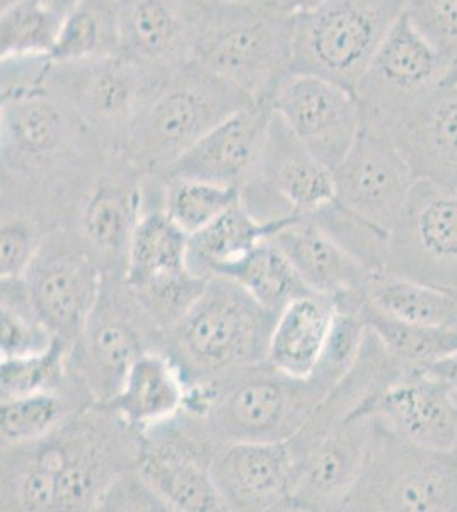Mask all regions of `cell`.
<instances>
[{
    "instance_id": "22",
    "label": "cell",
    "mask_w": 457,
    "mask_h": 512,
    "mask_svg": "<svg viewBox=\"0 0 457 512\" xmlns=\"http://www.w3.org/2000/svg\"><path fill=\"white\" fill-rule=\"evenodd\" d=\"M296 470L290 441L222 444L212 460L226 511H289Z\"/></svg>"
},
{
    "instance_id": "3",
    "label": "cell",
    "mask_w": 457,
    "mask_h": 512,
    "mask_svg": "<svg viewBox=\"0 0 457 512\" xmlns=\"http://www.w3.org/2000/svg\"><path fill=\"white\" fill-rule=\"evenodd\" d=\"M278 313L258 303L238 282L210 277L185 315L164 335L162 352L188 386L267 361Z\"/></svg>"
},
{
    "instance_id": "7",
    "label": "cell",
    "mask_w": 457,
    "mask_h": 512,
    "mask_svg": "<svg viewBox=\"0 0 457 512\" xmlns=\"http://www.w3.org/2000/svg\"><path fill=\"white\" fill-rule=\"evenodd\" d=\"M405 11L406 0H321L292 14V74L323 77L357 93Z\"/></svg>"
},
{
    "instance_id": "6",
    "label": "cell",
    "mask_w": 457,
    "mask_h": 512,
    "mask_svg": "<svg viewBox=\"0 0 457 512\" xmlns=\"http://www.w3.org/2000/svg\"><path fill=\"white\" fill-rule=\"evenodd\" d=\"M294 18L284 7H203L195 62L231 82L255 103L272 101L292 74Z\"/></svg>"
},
{
    "instance_id": "12",
    "label": "cell",
    "mask_w": 457,
    "mask_h": 512,
    "mask_svg": "<svg viewBox=\"0 0 457 512\" xmlns=\"http://www.w3.org/2000/svg\"><path fill=\"white\" fill-rule=\"evenodd\" d=\"M451 64L403 14L357 88L362 125L389 134L444 84Z\"/></svg>"
},
{
    "instance_id": "33",
    "label": "cell",
    "mask_w": 457,
    "mask_h": 512,
    "mask_svg": "<svg viewBox=\"0 0 457 512\" xmlns=\"http://www.w3.org/2000/svg\"><path fill=\"white\" fill-rule=\"evenodd\" d=\"M72 376V374H70ZM65 390L40 391L0 403L2 444H31L57 431L70 415L93 405V398L72 376Z\"/></svg>"
},
{
    "instance_id": "15",
    "label": "cell",
    "mask_w": 457,
    "mask_h": 512,
    "mask_svg": "<svg viewBox=\"0 0 457 512\" xmlns=\"http://www.w3.org/2000/svg\"><path fill=\"white\" fill-rule=\"evenodd\" d=\"M24 280L53 337L72 347L105 282L103 270L74 227H57L47 234Z\"/></svg>"
},
{
    "instance_id": "47",
    "label": "cell",
    "mask_w": 457,
    "mask_h": 512,
    "mask_svg": "<svg viewBox=\"0 0 457 512\" xmlns=\"http://www.w3.org/2000/svg\"><path fill=\"white\" fill-rule=\"evenodd\" d=\"M454 454H456V456H457V446H456V449H454Z\"/></svg>"
},
{
    "instance_id": "32",
    "label": "cell",
    "mask_w": 457,
    "mask_h": 512,
    "mask_svg": "<svg viewBox=\"0 0 457 512\" xmlns=\"http://www.w3.org/2000/svg\"><path fill=\"white\" fill-rule=\"evenodd\" d=\"M217 275L238 282L258 303L275 313H280L299 297L314 294L284 251L270 238L263 239L236 262L217 268L214 277Z\"/></svg>"
},
{
    "instance_id": "27",
    "label": "cell",
    "mask_w": 457,
    "mask_h": 512,
    "mask_svg": "<svg viewBox=\"0 0 457 512\" xmlns=\"http://www.w3.org/2000/svg\"><path fill=\"white\" fill-rule=\"evenodd\" d=\"M186 384L173 359L162 350L140 355L130 367L122 388L105 403L128 425L147 431L185 408Z\"/></svg>"
},
{
    "instance_id": "39",
    "label": "cell",
    "mask_w": 457,
    "mask_h": 512,
    "mask_svg": "<svg viewBox=\"0 0 457 512\" xmlns=\"http://www.w3.org/2000/svg\"><path fill=\"white\" fill-rule=\"evenodd\" d=\"M309 216L365 268L374 274L384 272L391 233L360 219L335 200Z\"/></svg>"
},
{
    "instance_id": "17",
    "label": "cell",
    "mask_w": 457,
    "mask_h": 512,
    "mask_svg": "<svg viewBox=\"0 0 457 512\" xmlns=\"http://www.w3.org/2000/svg\"><path fill=\"white\" fill-rule=\"evenodd\" d=\"M418 178L386 132L362 125L335 169V202L391 233Z\"/></svg>"
},
{
    "instance_id": "42",
    "label": "cell",
    "mask_w": 457,
    "mask_h": 512,
    "mask_svg": "<svg viewBox=\"0 0 457 512\" xmlns=\"http://www.w3.org/2000/svg\"><path fill=\"white\" fill-rule=\"evenodd\" d=\"M98 511L168 512L169 507L134 468L111 483L99 501Z\"/></svg>"
},
{
    "instance_id": "31",
    "label": "cell",
    "mask_w": 457,
    "mask_h": 512,
    "mask_svg": "<svg viewBox=\"0 0 457 512\" xmlns=\"http://www.w3.org/2000/svg\"><path fill=\"white\" fill-rule=\"evenodd\" d=\"M367 330L406 373L427 369L457 352V326L417 325L401 321L374 308L367 299L360 306Z\"/></svg>"
},
{
    "instance_id": "13",
    "label": "cell",
    "mask_w": 457,
    "mask_h": 512,
    "mask_svg": "<svg viewBox=\"0 0 457 512\" xmlns=\"http://www.w3.org/2000/svg\"><path fill=\"white\" fill-rule=\"evenodd\" d=\"M162 77L120 55L48 64V82L96 137L120 149Z\"/></svg>"
},
{
    "instance_id": "2",
    "label": "cell",
    "mask_w": 457,
    "mask_h": 512,
    "mask_svg": "<svg viewBox=\"0 0 457 512\" xmlns=\"http://www.w3.org/2000/svg\"><path fill=\"white\" fill-rule=\"evenodd\" d=\"M340 379L316 367L296 378L267 361L188 386L185 410L220 444L285 443L313 419Z\"/></svg>"
},
{
    "instance_id": "19",
    "label": "cell",
    "mask_w": 457,
    "mask_h": 512,
    "mask_svg": "<svg viewBox=\"0 0 457 512\" xmlns=\"http://www.w3.org/2000/svg\"><path fill=\"white\" fill-rule=\"evenodd\" d=\"M372 432L371 415H355L294 454L297 470L289 511H343L364 468Z\"/></svg>"
},
{
    "instance_id": "18",
    "label": "cell",
    "mask_w": 457,
    "mask_h": 512,
    "mask_svg": "<svg viewBox=\"0 0 457 512\" xmlns=\"http://www.w3.org/2000/svg\"><path fill=\"white\" fill-rule=\"evenodd\" d=\"M270 103L304 146L333 171L362 130L357 96L323 77L290 74Z\"/></svg>"
},
{
    "instance_id": "41",
    "label": "cell",
    "mask_w": 457,
    "mask_h": 512,
    "mask_svg": "<svg viewBox=\"0 0 457 512\" xmlns=\"http://www.w3.org/2000/svg\"><path fill=\"white\" fill-rule=\"evenodd\" d=\"M406 14L430 45L457 62V0H406Z\"/></svg>"
},
{
    "instance_id": "26",
    "label": "cell",
    "mask_w": 457,
    "mask_h": 512,
    "mask_svg": "<svg viewBox=\"0 0 457 512\" xmlns=\"http://www.w3.org/2000/svg\"><path fill=\"white\" fill-rule=\"evenodd\" d=\"M388 135L418 180L457 188V86H440Z\"/></svg>"
},
{
    "instance_id": "14",
    "label": "cell",
    "mask_w": 457,
    "mask_h": 512,
    "mask_svg": "<svg viewBox=\"0 0 457 512\" xmlns=\"http://www.w3.org/2000/svg\"><path fill=\"white\" fill-rule=\"evenodd\" d=\"M384 272L457 296V188L415 183L389 234Z\"/></svg>"
},
{
    "instance_id": "21",
    "label": "cell",
    "mask_w": 457,
    "mask_h": 512,
    "mask_svg": "<svg viewBox=\"0 0 457 512\" xmlns=\"http://www.w3.org/2000/svg\"><path fill=\"white\" fill-rule=\"evenodd\" d=\"M197 0H118L120 57L156 76L195 60Z\"/></svg>"
},
{
    "instance_id": "9",
    "label": "cell",
    "mask_w": 457,
    "mask_h": 512,
    "mask_svg": "<svg viewBox=\"0 0 457 512\" xmlns=\"http://www.w3.org/2000/svg\"><path fill=\"white\" fill-rule=\"evenodd\" d=\"M162 345L164 332L125 280L105 277L98 303L69 349V373L94 403H106L140 355L162 350Z\"/></svg>"
},
{
    "instance_id": "10",
    "label": "cell",
    "mask_w": 457,
    "mask_h": 512,
    "mask_svg": "<svg viewBox=\"0 0 457 512\" xmlns=\"http://www.w3.org/2000/svg\"><path fill=\"white\" fill-rule=\"evenodd\" d=\"M188 241L190 236L164 210V183L145 178L144 212L123 280L164 335L207 284L188 267Z\"/></svg>"
},
{
    "instance_id": "46",
    "label": "cell",
    "mask_w": 457,
    "mask_h": 512,
    "mask_svg": "<svg viewBox=\"0 0 457 512\" xmlns=\"http://www.w3.org/2000/svg\"><path fill=\"white\" fill-rule=\"evenodd\" d=\"M442 86H457V62L456 64H452Z\"/></svg>"
},
{
    "instance_id": "38",
    "label": "cell",
    "mask_w": 457,
    "mask_h": 512,
    "mask_svg": "<svg viewBox=\"0 0 457 512\" xmlns=\"http://www.w3.org/2000/svg\"><path fill=\"white\" fill-rule=\"evenodd\" d=\"M162 183L164 210L188 236L209 226L241 198L238 188L222 187L207 181L162 180Z\"/></svg>"
},
{
    "instance_id": "30",
    "label": "cell",
    "mask_w": 457,
    "mask_h": 512,
    "mask_svg": "<svg viewBox=\"0 0 457 512\" xmlns=\"http://www.w3.org/2000/svg\"><path fill=\"white\" fill-rule=\"evenodd\" d=\"M74 0H7L0 16V59H50Z\"/></svg>"
},
{
    "instance_id": "4",
    "label": "cell",
    "mask_w": 457,
    "mask_h": 512,
    "mask_svg": "<svg viewBox=\"0 0 457 512\" xmlns=\"http://www.w3.org/2000/svg\"><path fill=\"white\" fill-rule=\"evenodd\" d=\"M253 103L193 60L162 77L120 151L142 175H161L210 130Z\"/></svg>"
},
{
    "instance_id": "28",
    "label": "cell",
    "mask_w": 457,
    "mask_h": 512,
    "mask_svg": "<svg viewBox=\"0 0 457 512\" xmlns=\"http://www.w3.org/2000/svg\"><path fill=\"white\" fill-rule=\"evenodd\" d=\"M335 315V299L323 294L292 301L273 326L268 364L296 378L311 376L323 357Z\"/></svg>"
},
{
    "instance_id": "5",
    "label": "cell",
    "mask_w": 457,
    "mask_h": 512,
    "mask_svg": "<svg viewBox=\"0 0 457 512\" xmlns=\"http://www.w3.org/2000/svg\"><path fill=\"white\" fill-rule=\"evenodd\" d=\"M140 434L105 403H93L31 443L57 477V511H98L111 483L137 468Z\"/></svg>"
},
{
    "instance_id": "1",
    "label": "cell",
    "mask_w": 457,
    "mask_h": 512,
    "mask_svg": "<svg viewBox=\"0 0 457 512\" xmlns=\"http://www.w3.org/2000/svg\"><path fill=\"white\" fill-rule=\"evenodd\" d=\"M48 59L2 62V212L72 227L111 147L48 82Z\"/></svg>"
},
{
    "instance_id": "45",
    "label": "cell",
    "mask_w": 457,
    "mask_h": 512,
    "mask_svg": "<svg viewBox=\"0 0 457 512\" xmlns=\"http://www.w3.org/2000/svg\"><path fill=\"white\" fill-rule=\"evenodd\" d=\"M321 0H282L285 11L289 14H297V12L307 11L311 7L319 4Z\"/></svg>"
},
{
    "instance_id": "20",
    "label": "cell",
    "mask_w": 457,
    "mask_h": 512,
    "mask_svg": "<svg viewBox=\"0 0 457 512\" xmlns=\"http://www.w3.org/2000/svg\"><path fill=\"white\" fill-rule=\"evenodd\" d=\"M273 118L270 101L246 106L210 130L162 171V180H197L243 190L260 173Z\"/></svg>"
},
{
    "instance_id": "16",
    "label": "cell",
    "mask_w": 457,
    "mask_h": 512,
    "mask_svg": "<svg viewBox=\"0 0 457 512\" xmlns=\"http://www.w3.org/2000/svg\"><path fill=\"white\" fill-rule=\"evenodd\" d=\"M144 212V175L120 149L108 152L81 207L74 229L105 277L123 279L135 227Z\"/></svg>"
},
{
    "instance_id": "35",
    "label": "cell",
    "mask_w": 457,
    "mask_h": 512,
    "mask_svg": "<svg viewBox=\"0 0 457 512\" xmlns=\"http://www.w3.org/2000/svg\"><path fill=\"white\" fill-rule=\"evenodd\" d=\"M367 301L386 315L408 323L457 326V296L388 272L372 275Z\"/></svg>"
},
{
    "instance_id": "40",
    "label": "cell",
    "mask_w": 457,
    "mask_h": 512,
    "mask_svg": "<svg viewBox=\"0 0 457 512\" xmlns=\"http://www.w3.org/2000/svg\"><path fill=\"white\" fill-rule=\"evenodd\" d=\"M50 233L43 222L23 212H2L0 227V275L24 277L43 239Z\"/></svg>"
},
{
    "instance_id": "25",
    "label": "cell",
    "mask_w": 457,
    "mask_h": 512,
    "mask_svg": "<svg viewBox=\"0 0 457 512\" xmlns=\"http://www.w3.org/2000/svg\"><path fill=\"white\" fill-rule=\"evenodd\" d=\"M270 239L316 294L331 297L335 303L367 297L374 272L348 255L313 217H299Z\"/></svg>"
},
{
    "instance_id": "24",
    "label": "cell",
    "mask_w": 457,
    "mask_h": 512,
    "mask_svg": "<svg viewBox=\"0 0 457 512\" xmlns=\"http://www.w3.org/2000/svg\"><path fill=\"white\" fill-rule=\"evenodd\" d=\"M255 180L296 216L314 214L336 197L335 171L319 161L275 111Z\"/></svg>"
},
{
    "instance_id": "8",
    "label": "cell",
    "mask_w": 457,
    "mask_h": 512,
    "mask_svg": "<svg viewBox=\"0 0 457 512\" xmlns=\"http://www.w3.org/2000/svg\"><path fill=\"white\" fill-rule=\"evenodd\" d=\"M343 511L457 512V456L403 441L374 419L364 468Z\"/></svg>"
},
{
    "instance_id": "29",
    "label": "cell",
    "mask_w": 457,
    "mask_h": 512,
    "mask_svg": "<svg viewBox=\"0 0 457 512\" xmlns=\"http://www.w3.org/2000/svg\"><path fill=\"white\" fill-rule=\"evenodd\" d=\"M299 217L260 222L249 214L239 198V202L214 222H210L209 226L191 234L188 241V267L200 279H210L214 277L217 268L236 262L256 245H260L263 239L270 238Z\"/></svg>"
},
{
    "instance_id": "44",
    "label": "cell",
    "mask_w": 457,
    "mask_h": 512,
    "mask_svg": "<svg viewBox=\"0 0 457 512\" xmlns=\"http://www.w3.org/2000/svg\"><path fill=\"white\" fill-rule=\"evenodd\" d=\"M203 7H239V9H268L284 7L282 0H197Z\"/></svg>"
},
{
    "instance_id": "23",
    "label": "cell",
    "mask_w": 457,
    "mask_h": 512,
    "mask_svg": "<svg viewBox=\"0 0 457 512\" xmlns=\"http://www.w3.org/2000/svg\"><path fill=\"white\" fill-rule=\"evenodd\" d=\"M355 415H371L386 431L423 448L454 453L457 446V391L429 373L403 374Z\"/></svg>"
},
{
    "instance_id": "43",
    "label": "cell",
    "mask_w": 457,
    "mask_h": 512,
    "mask_svg": "<svg viewBox=\"0 0 457 512\" xmlns=\"http://www.w3.org/2000/svg\"><path fill=\"white\" fill-rule=\"evenodd\" d=\"M425 373H429L430 376H434L447 386H451L452 390L457 391V352L446 357L444 361L437 362Z\"/></svg>"
},
{
    "instance_id": "11",
    "label": "cell",
    "mask_w": 457,
    "mask_h": 512,
    "mask_svg": "<svg viewBox=\"0 0 457 512\" xmlns=\"http://www.w3.org/2000/svg\"><path fill=\"white\" fill-rule=\"evenodd\" d=\"M137 470L169 511H226L214 478L212 460L222 444L188 410L140 432Z\"/></svg>"
},
{
    "instance_id": "34",
    "label": "cell",
    "mask_w": 457,
    "mask_h": 512,
    "mask_svg": "<svg viewBox=\"0 0 457 512\" xmlns=\"http://www.w3.org/2000/svg\"><path fill=\"white\" fill-rule=\"evenodd\" d=\"M120 53L118 0H74L50 62H87Z\"/></svg>"
},
{
    "instance_id": "37",
    "label": "cell",
    "mask_w": 457,
    "mask_h": 512,
    "mask_svg": "<svg viewBox=\"0 0 457 512\" xmlns=\"http://www.w3.org/2000/svg\"><path fill=\"white\" fill-rule=\"evenodd\" d=\"M69 345L55 340L50 349L23 357H2L0 395L2 400L40 391L65 390L72 384Z\"/></svg>"
},
{
    "instance_id": "36",
    "label": "cell",
    "mask_w": 457,
    "mask_h": 512,
    "mask_svg": "<svg viewBox=\"0 0 457 512\" xmlns=\"http://www.w3.org/2000/svg\"><path fill=\"white\" fill-rule=\"evenodd\" d=\"M0 287V355L23 357L50 349L57 338L38 315L24 277H6Z\"/></svg>"
}]
</instances>
